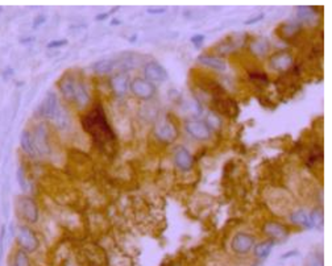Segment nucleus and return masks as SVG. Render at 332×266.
Instances as JSON below:
<instances>
[{
  "mask_svg": "<svg viewBox=\"0 0 332 266\" xmlns=\"http://www.w3.org/2000/svg\"><path fill=\"white\" fill-rule=\"evenodd\" d=\"M203 123L207 125L210 130H218L219 128L223 125V120H221V117L216 114L215 111H209L206 114L205 121Z\"/></svg>",
  "mask_w": 332,
  "mask_h": 266,
  "instance_id": "obj_25",
  "label": "nucleus"
},
{
  "mask_svg": "<svg viewBox=\"0 0 332 266\" xmlns=\"http://www.w3.org/2000/svg\"><path fill=\"white\" fill-rule=\"evenodd\" d=\"M67 44V40H53L49 44L46 45L47 49H56V48H61L63 45Z\"/></svg>",
  "mask_w": 332,
  "mask_h": 266,
  "instance_id": "obj_30",
  "label": "nucleus"
},
{
  "mask_svg": "<svg viewBox=\"0 0 332 266\" xmlns=\"http://www.w3.org/2000/svg\"><path fill=\"white\" fill-rule=\"evenodd\" d=\"M298 254V252L297 250H291V252H288V253H285L284 256H282V258H290V257H293V256H297Z\"/></svg>",
  "mask_w": 332,
  "mask_h": 266,
  "instance_id": "obj_36",
  "label": "nucleus"
},
{
  "mask_svg": "<svg viewBox=\"0 0 332 266\" xmlns=\"http://www.w3.org/2000/svg\"><path fill=\"white\" fill-rule=\"evenodd\" d=\"M73 101L78 108H85L89 104L90 95L87 92L86 86L81 81H75V89H74V99Z\"/></svg>",
  "mask_w": 332,
  "mask_h": 266,
  "instance_id": "obj_16",
  "label": "nucleus"
},
{
  "mask_svg": "<svg viewBox=\"0 0 332 266\" xmlns=\"http://www.w3.org/2000/svg\"><path fill=\"white\" fill-rule=\"evenodd\" d=\"M174 164L180 170L182 171H190L194 166V158L193 154L185 148V146H178L174 150Z\"/></svg>",
  "mask_w": 332,
  "mask_h": 266,
  "instance_id": "obj_12",
  "label": "nucleus"
},
{
  "mask_svg": "<svg viewBox=\"0 0 332 266\" xmlns=\"http://www.w3.org/2000/svg\"><path fill=\"white\" fill-rule=\"evenodd\" d=\"M60 105L61 103L60 100H58L57 95L52 91L47 92L44 100L41 101L40 107H38L37 114L41 117H44V119H47V120H53L54 115L57 114Z\"/></svg>",
  "mask_w": 332,
  "mask_h": 266,
  "instance_id": "obj_6",
  "label": "nucleus"
},
{
  "mask_svg": "<svg viewBox=\"0 0 332 266\" xmlns=\"http://www.w3.org/2000/svg\"><path fill=\"white\" fill-rule=\"evenodd\" d=\"M17 207H19L20 215H21V218L24 219L25 222L31 223V224H35V223L38 222V216H40L38 207L35 200L32 199L31 197L19 198V200H17Z\"/></svg>",
  "mask_w": 332,
  "mask_h": 266,
  "instance_id": "obj_4",
  "label": "nucleus"
},
{
  "mask_svg": "<svg viewBox=\"0 0 332 266\" xmlns=\"http://www.w3.org/2000/svg\"><path fill=\"white\" fill-rule=\"evenodd\" d=\"M250 79H252L253 82L259 83V85H268L269 83V78L266 76V74H264V73L250 74Z\"/></svg>",
  "mask_w": 332,
  "mask_h": 266,
  "instance_id": "obj_29",
  "label": "nucleus"
},
{
  "mask_svg": "<svg viewBox=\"0 0 332 266\" xmlns=\"http://www.w3.org/2000/svg\"><path fill=\"white\" fill-rule=\"evenodd\" d=\"M52 121H53V123L56 124V127L60 128V129H66V128L70 125V121L71 120H70L69 112L65 110L63 105H60V107H58L57 114L54 115L53 120Z\"/></svg>",
  "mask_w": 332,
  "mask_h": 266,
  "instance_id": "obj_20",
  "label": "nucleus"
},
{
  "mask_svg": "<svg viewBox=\"0 0 332 266\" xmlns=\"http://www.w3.org/2000/svg\"><path fill=\"white\" fill-rule=\"evenodd\" d=\"M16 175H17V182H19L20 187H21L22 190H27V189H28V182H27L25 173H24V169H22L21 166L17 169V173H16Z\"/></svg>",
  "mask_w": 332,
  "mask_h": 266,
  "instance_id": "obj_28",
  "label": "nucleus"
},
{
  "mask_svg": "<svg viewBox=\"0 0 332 266\" xmlns=\"http://www.w3.org/2000/svg\"><path fill=\"white\" fill-rule=\"evenodd\" d=\"M264 16H265V13L261 12V13H259V15H256V16H253L252 19L245 20V21H244V24H245V25H252V24H256V22L261 21V20L264 19Z\"/></svg>",
  "mask_w": 332,
  "mask_h": 266,
  "instance_id": "obj_31",
  "label": "nucleus"
},
{
  "mask_svg": "<svg viewBox=\"0 0 332 266\" xmlns=\"http://www.w3.org/2000/svg\"><path fill=\"white\" fill-rule=\"evenodd\" d=\"M293 64H294V58L286 50H281L278 53H275L269 60L270 67L273 70H277V71H288L293 66Z\"/></svg>",
  "mask_w": 332,
  "mask_h": 266,
  "instance_id": "obj_11",
  "label": "nucleus"
},
{
  "mask_svg": "<svg viewBox=\"0 0 332 266\" xmlns=\"http://www.w3.org/2000/svg\"><path fill=\"white\" fill-rule=\"evenodd\" d=\"M185 129L190 136L198 140V141H207L212 135L211 130L207 128V125L200 120L187 121L186 125H185Z\"/></svg>",
  "mask_w": 332,
  "mask_h": 266,
  "instance_id": "obj_10",
  "label": "nucleus"
},
{
  "mask_svg": "<svg viewBox=\"0 0 332 266\" xmlns=\"http://www.w3.org/2000/svg\"><path fill=\"white\" fill-rule=\"evenodd\" d=\"M155 136L162 143H174L178 139V129L170 121H161L155 127Z\"/></svg>",
  "mask_w": 332,
  "mask_h": 266,
  "instance_id": "obj_7",
  "label": "nucleus"
},
{
  "mask_svg": "<svg viewBox=\"0 0 332 266\" xmlns=\"http://www.w3.org/2000/svg\"><path fill=\"white\" fill-rule=\"evenodd\" d=\"M144 76H145V81H148L149 83L152 85H158V83H164L165 81H168L169 74L168 71L165 70V67L162 66L160 62L157 61H149L148 64L144 66Z\"/></svg>",
  "mask_w": 332,
  "mask_h": 266,
  "instance_id": "obj_2",
  "label": "nucleus"
},
{
  "mask_svg": "<svg viewBox=\"0 0 332 266\" xmlns=\"http://www.w3.org/2000/svg\"><path fill=\"white\" fill-rule=\"evenodd\" d=\"M12 266H31V258L25 250H16L12 258Z\"/></svg>",
  "mask_w": 332,
  "mask_h": 266,
  "instance_id": "obj_27",
  "label": "nucleus"
},
{
  "mask_svg": "<svg viewBox=\"0 0 332 266\" xmlns=\"http://www.w3.org/2000/svg\"><path fill=\"white\" fill-rule=\"evenodd\" d=\"M263 231L273 241L284 240L289 236V229L286 228V225L278 222H266L263 227Z\"/></svg>",
  "mask_w": 332,
  "mask_h": 266,
  "instance_id": "obj_13",
  "label": "nucleus"
},
{
  "mask_svg": "<svg viewBox=\"0 0 332 266\" xmlns=\"http://www.w3.org/2000/svg\"><path fill=\"white\" fill-rule=\"evenodd\" d=\"M297 16L298 19L302 20V21H307L310 22L313 20L316 19V11L314 10L313 7H298L297 8Z\"/></svg>",
  "mask_w": 332,
  "mask_h": 266,
  "instance_id": "obj_26",
  "label": "nucleus"
},
{
  "mask_svg": "<svg viewBox=\"0 0 332 266\" xmlns=\"http://www.w3.org/2000/svg\"><path fill=\"white\" fill-rule=\"evenodd\" d=\"M111 89L115 92V95L124 96L130 89V76L125 73H119L114 75L110 81Z\"/></svg>",
  "mask_w": 332,
  "mask_h": 266,
  "instance_id": "obj_14",
  "label": "nucleus"
},
{
  "mask_svg": "<svg viewBox=\"0 0 332 266\" xmlns=\"http://www.w3.org/2000/svg\"><path fill=\"white\" fill-rule=\"evenodd\" d=\"M20 145H21V149L28 155L37 154L35 148V143H33V135H32V132H29L28 129L22 130L21 137H20Z\"/></svg>",
  "mask_w": 332,
  "mask_h": 266,
  "instance_id": "obj_19",
  "label": "nucleus"
},
{
  "mask_svg": "<svg viewBox=\"0 0 332 266\" xmlns=\"http://www.w3.org/2000/svg\"><path fill=\"white\" fill-rule=\"evenodd\" d=\"M17 241H19L21 249L25 250L27 253H32V252L37 250L38 245H40V241H38L36 233L27 225H21L19 228Z\"/></svg>",
  "mask_w": 332,
  "mask_h": 266,
  "instance_id": "obj_5",
  "label": "nucleus"
},
{
  "mask_svg": "<svg viewBox=\"0 0 332 266\" xmlns=\"http://www.w3.org/2000/svg\"><path fill=\"white\" fill-rule=\"evenodd\" d=\"M273 248H274V241L273 240H265L263 243H260L254 247V256L259 260H265L266 257H269V254L272 253Z\"/></svg>",
  "mask_w": 332,
  "mask_h": 266,
  "instance_id": "obj_22",
  "label": "nucleus"
},
{
  "mask_svg": "<svg viewBox=\"0 0 332 266\" xmlns=\"http://www.w3.org/2000/svg\"><path fill=\"white\" fill-rule=\"evenodd\" d=\"M45 21H46V17H45V16H38L37 19L35 20V22H33V28H37L38 25H41V24H44Z\"/></svg>",
  "mask_w": 332,
  "mask_h": 266,
  "instance_id": "obj_35",
  "label": "nucleus"
},
{
  "mask_svg": "<svg viewBox=\"0 0 332 266\" xmlns=\"http://www.w3.org/2000/svg\"><path fill=\"white\" fill-rule=\"evenodd\" d=\"M249 49L256 57H264L269 50V42L265 38H256L252 41Z\"/></svg>",
  "mask_w": 332,
  "mask_h": 266,
  "instance_id": "obj_23",
  "label": "nucleus"
},
{
  "mask_svg": "<svg viewBox=\"0 0 332 266\" xmlns=\"http://www.w3.org/2000/svg\"><path fill=\"white\" fill-rule=\"evenodd\" d=\"M146 12L148 13H152V15H158V13H164L166 12V8H162V7H160V8H148L146 10Z\"/></svg>",
  "mask_w": 332,
  "mask_h": 266,
  "instance_id": "obj_33",
  "label": "nucleus"
},
{
  "mask_svg": "<svg viewBox=\"0 0 332 266\" xmlns=\"http://www.w3.org/2000/svg\"><path fill=\"white\" fill-rule=\"evenodd\" d=\"M216 110H218L219 112H221V114L227 115V116H235V115H237V111H239L237 104L234 100H231V99L218 100V107H216Z\"/></svg>",
  "mask_w": 332,
  "mask_h": 266,
  "instance_id": "obj_24",
  "label": "nucleus"
},
{
  "mask_svg": "<svg viewBox=\"0 0 332 266\" xmlns=\"http://www.w3.org/2000/svg\"><path fill=\"white\" fill-rule=\"evenodd\" d=\"M205 36L203 35H195L191 37V42H193L194 45H200L203 41H205Z\"/></svg>",
  "mask_w": 332,
  "mask_h": 266,
  "instance_id": "obj_32",
  "label": "nucleus"
},
{
  "mask_svg": "<svg viewBox=\"0 0 332 266\" xmlns=\"http://www.w3.org/2000/svg\"><path fill=\"white\" fill-rule=\"evenodd\" d=\"M74 89H75V79L73 76H65L60 83V91L62 96L67 101H73L74 99Z\"/></svg>",
  "mask_w": 332,
  "mask_h": 266,
  "instance_id": "obj_18",
  "label": "nucleus"
},
{
  "mask_svg": "<svg viewBox=\"0 0 332 266\" xmlns=\"http://www.w3.org/2000/svg\"><path fill=\"white\" fill-rule=\"evenodd\" d=\"M310 266H323V262H322V260H314L313 262H311Z\"/></svg>",
  "mask_w": 332,
  "mask_h": 266,
  "instance_id": "obj_37",
  "label": "nucleus"
},
{
  "mask_svg": "<svg viewBox=\"0 0 332 266\" xmlns=\"http://www.w3.org/2000/svg\"><path fill=\"white\" fill-rule=\"evenodd\" d=\"M115 11H117V8H114V10H112V11H108V12L100 13V15H98V16H96V20H105V19H107V16H111V13H114Z\"/></svg>",
  "mask_w": 332,
  "mask_h": 266,
  "instance_id": "obj_34",
  "label": "nucleus"
},
{
  "mask_svg": "<svg viewBox=\"0 0 332 266\" xmlns=\"http://www.w3.org/2000/svg\"><path fill=\"white\" fill-rule=\"evenodd\" d=\"M117 66V61L115 60H100L94 64V71L96 74L105 75V74H110L111 71H114Z\"/></svg>",
  "mask_w": 332,
  "mask_h": 266,
  "instance_id": "obj_21",
  "label": "nucleus"
},
{
  "mask_svg": "<svg viewBox=\"0 0 332 266\" xmlns=\"http://www.w3.org/2000/svg\"><path fill=\"white\" fill-rule=\"evenodd\" d=\"M290 222L295 225H300L306 229L314 228L313 220H311L310 214L304 211V209H295L294 212L290 215Z\"/></svg>",
  "mask_w": 332,
  "mask_h": 266,
  "instance_id": "obj_17",
  "label": "nucleus"
},
{
  "mask_svg": "<svg viewBox=\"0 0 332 266\" xmlns=\"http://www.w3.org/2000/svg\"><path fill=\"white\" fill-rule=\"evenodd\" d=\"M82 127L86 132L91 135L94 143L100 146L101 149H107L115 144L116 136L112 128L110 127V123H108L106 112L101 105H96L86 116H83Z\"/></svg>",
  "mask_w": 332,
  "mask_h": 266,
  "instance_id": "obj_1",
  "label": "nucleus"
},
{
  "mask_svg": "<svg viewBox=\"0 0 332 266\" xmlns=\"http://www.w3.org/2000/svg\"><path fill=\"white\" fill-rule=\"evenodd\" d=\"M198 61L206 67H210L215 71H225L227 70V62L221 60L220 57L214 56V54H202L198 57Z\"/></svg>",
  "mask_w": 332,
  "mask_h": 266,
  "instance_id": "obj_15",
  "label": "nucleus"
},
{
  "mask_svg": "<svg viewBox=\"0 0 332 266\" xmlns=\"http://www.w3.org/2000/svg\"><path fill=\"white\" fill-rule=\"evenodd\" d=\"M254 247V236L245 232H239L235 234V237L232 238L231 248L235 253L237 254H247Z\"/></svg>",
  "mask_w": 332,
  "mask_h": 266,
  "instance_id": "obj_8",
  "label": "nucleus"
},
{
  "mask_svg": "<svg viewBox=\"0 0 332 266\" xmlns=\"http://www.w3.org/2000/svg\"><path fill=\"white\" fill-rule=\"evenodd\" d=\"M47 128L45 124H38L33 133V143H35L36 152L40 154H49L50 152V145L47 140Z\"/></svg>",
  "mask_w": 332,
  "mask_h": 266,
  "instance_id": "obj_9",
  "label": "nucleus"
},
{
  "mask_svg": "<svg viewBox=\"0 0 332 266\" xmlns=\"http://www.w3.org/2000/svg\"><path fill=\"white\" fill-rule=\"evenodd\" d=\"M130 90L140 100H149L156 95V86L142 78H135L131 81Z\"/></svg>",
  "mask_w": 332,
  "mask_h": 266,
  "instance_id": "obj_3",
  "label": "nucleus"
}]
</instances>
